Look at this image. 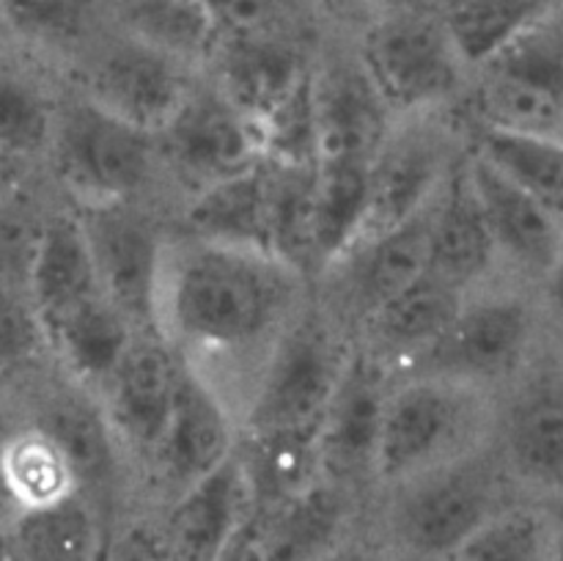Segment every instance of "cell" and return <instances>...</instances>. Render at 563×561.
Masks as SVG:
<instances>
[{
    "mask_svg": "<svg viewBox=\"0 0 563 561\" xmlns=\"http://www.w3.org/2000/svg\"><path fill=\"white\" fill-rule=\"evenodd\" d=\"M313 297V280L267 251L170 231L154 330L234 416L267 352Z\"/></svg>",
    "mask_w": 563,
    "mask_h": 561,
    "instance_id": "6da1fadb",
    "label": "cell"
},
{
    "mask_svg": "<svg viewBox=\"0 0 563 561\" xmlns=\"http://www.w3.org/2000/svg\"><path fill=\"white\" fill-rule=\"evenodd\" d=\"M495 396L434 374H396L383 407L377 487L394 490L484 449Z\"/></svg>",
    "mask_w": 563,
    "mask_h": 561,
    "instance_id": "7a4b0ae2",
    "label": "cell"
},
{
    "mask_svg": "<svg viewBox=\"0 0 563 561\" xmlns=\"http://www.w3.org/2000/svg\"><path fill=\"white\" fill-rule=\"evenodd\" d=\"M38 170L69 207L143 201L159 174L157 141L66 82L53 141Z\"/></svg>",
    "mask_w": 563,
    "mask_h": 561,
    "instance_id": "3957f363",
    "label": "cell"
},
{
    "mask_svg": "<svg viewBox=\"0 0 563 561\" xmlns=\"http://www.w3.org/2000/svg\"><path fill=\"white\" fill-rule=\"evenodd\" d=\"M352 350L355 336L311 297L258 366L236 413L240 435L317 432Z\"/></svg>",
    "mask_w": 563,
    "mask_h": 561,
    "instance_id": "277c9868",
    "label": "cell"
},
{
    "mask_svg": "<svg viewBox=\"0 0 563 561\" xmlns=\"http://www.w3.org/2000/svg\"><path fill=\"white\" fill-rule=\"evenodd\" d=\"M355 55L394 119L454 108L473 77L427 0L372 11Z\"/></svg>",
    "mask_w": 563,
    "mask_h": 561,
    "instance_id": "5b68a950",
    "label": "cell"
},
{
    "mask_svg": "<svg viewBox=\"0 0 563 561\" xmlns=\"http://www.w3.org/2000/svg\"><path fill=\"white\" fill-rule=\"evenodd\" d=\"M544 306L526 286L495 280L467 292L445 333L401 374H434L498 394L544 344Z\"/></svg>",
    "mask_w": 563,
    "mask_h": 561,
    "instance_id": "8992f818",
    "label": "cell"
},
{
    "mask_svg": "<svg viewBox=\"0 0 563 561\" xmlns=\"http://www.w3.org/2000/svg\"><path fill=\"white\" fill-rule=\"evenodd\" d=\"M385 493L390 498L388 522L396 542L416 559L449 561L520 490L500 465L493 443H487Z\"/></svg>",
    "mask_w": 563,
    "mask_h": 561,
    "instance_id": "52a82bcc",
    "label": "cell"
},
{
    "mask_svg": "<svg viewBox=\"0 0 563 561\" xmlns=\"http://www.w3.org/2000/svg\"><path fill=\"white\" fill-rule=\"evenodd\" d=\"M465 148L467 130L456 124L454 108L394 119L368 165L366 207L355 240L383 234L423 212Z\"/></svg>",
    "mask_w": 563,
    "mask_h": 561,
    "instance_id": "ba28073f",
    "label": "cell"
},
{
    "mask_svg": "<svg viewBox=\"0 0 563 561\" xmlns=\"http://www.w3.org/2000/svg\"><path fill=\"white\" fill-rule=\"evenodd\" d=\"M489 443L520 493L563 495V344L544 341L495 394Z\"/></svg>",
    "mask_w": 563,
    "mask_h": 561,
    "instance_id": "9c48e42d",
    "label": "cell"
},
{
    "mask_svg": "<svg viewBox=\"0 0 563 561\" xmlns=\"http://www.w3.org/2000/svg\"><path fill=\"white\" fill-rule=\"evenodd\" d=\"M71 58L75 80L66 82L75 91L152 135L168 124L201 75V69L135 42L108 22Z\"/></svg>",
    "mask_w": 563,
    "mask_h": 561,
    "instance_id": "30bf717a",
    "label": "cell"
},
{
    "mask_svg": "<svg viewBox=\"0 0 563 561\" xmlns=\"http://www.w3.org/2000/svg\"><path fill=\"white\" fill-rule=\"evenodd\" d=\"M154 141L159 168H168L187 196L262 160L258 127L203 72Z\"/></svg>",
    "mask_w": 563,
    "mask_h": 561,
    "instance_id": "8fae6325",
    "label": "cell"
},
{
    "mask_svg": "<svg viewBox=\"0 0 563 561\" xmlns=\"http://www.w3.org/2000/svg\"><path fill=\"white\" fill-rule=\"evenodd\" d=\"M432 209L434 201L396 229L355 240L313 278V297L352 336L429 267Z\"/></svg>",
    "mask_w": 563,
    "mask_h": 561,
    "instance_id": "7c38bea8",
    "label": "cell"
},
{
    "mask_svg": "<svg viewBox=\"0 0 563 561\" xmlns=\"http://www.w3.org/2000/svg\"><path fill=\"white\" fill-rule=\"evenodd\" d=\"M108 300L135 330H154V295L170 231L143 201L71 207Z\"/></svg>",
    "mask_w": 563,
    "mask_h": 561,
    "instance_id": "4fadbf2b",
    "label": "cell"
},
{
    "mask_svg": "<svg viewBox=\"0 0 563 561\" xmlns=\"http://www.w3.org/2000/svg\"><path fill=\"white\" fill-rule=\"evenodd\" d=\"M394 372L355 341L350 363L317 429L319 479L341 493L377 487V446L383 407Z\"/></svg>",
    "mask_w": 563,
    "mask_h": 561,
    "instance_id": "5bb4252c",
    "label": "cell"
},
{
    "mask_svg": "<svg viewBox=\"0 0 563 561\" xmlns=\"http://www.w3.org/2000/svg\"><path fill=\"white\" fill-rule=\"evenodd\" d=\"M236 440H240V424L229 402L207 380L181 363L168 424L141 476L163 504H170L176 495L231 460Z\"/></svg>",
    "mask_w": 563,
    "mask_h": 561,
    "instance_id": "9a60e30c",
    "label": "cell"
},
{
    "mask_svg": "<svg viewBox=\"0 0 563 561\" xmlns=\"http://www.w3.org/2000/svg\"><path fill=\"white\" fill-rule=\"evenodd\" d=\"M179 374L181 358L170 350L168 341L157 330H141L97 391L130 471H143L159 443L174 407Z\"/></svg>",
    "mask_w": 563,
    "mask_h": 561,
    "instance_id": "2e32d148",
    "label": "cell"
},
{
    "mask_svg": "<svg viewBox=\"0 0 563 561\" xmlns=\"http://www.w3.org/2000/svg\"><path fill=\"white\" fill-rule=\"evenodd\" d=\"M313 97L319 124L317 168L368 170L394 116L368 80L355 50L350 55L313 58Z\"/></svg>",
    "mask_w": 563,
    "mask_h": 561,
    "instance_id": "e0dca14e",
    "label": "cell"
},
{
    "mask_svg": "<svg viewBox=\"0 0 563 561\" xmlns=\"http://www.w3.org/2000/svg\"><path fill=\"white\" fill-rule=\"evenodd\" d=\"M311 66V55L275 22L220 33L203 75L258 127L300 86Z\"/></svg>",
    "mask_w": 563,
    "mask_h": 561,
    "instance_id": "ac0fdd59",
    "label": "cell"
},
{
    "mask_svg": "<svg viewBox=\"0 0 563 561\" xmlns=\"http://www.w3.org/2000/svg\"><path fill=\"white\" fill-rule=\"evenodd\" d=\"M465 168L487 218L500 270L544 284L563 258L561 215L506 179L498 168L465 148Z\"/></svg>",
    "mask_w": 563,
    "mask_h": 561,
    "instance_id": "d6986e66",
    "label": "cell"
},
{
    "mask_svg": "<svg viewBox=\"0 0 563 561\" xmlns=\"http://www.w3.org/2000/svg\"><path fill=\"white\" fill-rule=\"evenodd\" d=\"M64 88L58 61L0 36V148L16 163L42 168Z\"/></svg>",
    "mask_w": 563,
    "mask_h": 561,
    "instance_id": "ffe728a7",
    "label": "cell"
},
{
    "mask_svg": "<svg viewBox=\"0 0 563 561\" xmlns=\"http://www.w3.org/2000/svg\"><path fill=\"white\" fill-rule=\"evenodd\" d=\"M465 297V289L427 267L361 324L355 341L383 361L396 377L445 333Z\"/></svg>",
    "mask_w": 563,
    "mask_h": 561,
    "instance_id": "44dd1931",
    "label": "cell"
},
{
    "mask_svg": "<svg viewBox=\"0 0 563 561\" xmlns=\"http://www.w3.org/2000/svg\"><path fill=\"white\" fill-rule=\"evenodd\" d=\"M429 270L460 289L473 292L498 275L500 262L465 168V152L440 187L429 229Z\"/></svg>",
    "mask_w": 563,
    "mask_h": 561,
    "instance_id": "7402d4cb",
    "label": "cell"
},
{
    "mask_svg": "<svg viewBox=\"0 0 563 561\" xmlns=\"http://www.w3.org/2000/svg\"><path fill=\"white\" fill-rule=\"evenodd\" d=\"M247 512L251 495L234 451L218 471L165 504L159 534L170 561H218Z\"/></svg>",
    "mask_w": 563,
    "mask_h": 561,
    "instance_id": "603a6c76",
    "label": "cell"
},
{
    "mask_svg": "<svg viewBox=\"0 0 563 561\" xmlns=\"http://www.w3.org/2000/svg\"><path fill=\"white\" fill-rule=\"evenodd\" d=\"M53 366L71 383L97 394L141 330L108 300L104 292L75 302L42 322Z\"/></svg>",
    "mask_w": 563,
    "mask_h": 561,
    "instance_id": "cb8c5ba5",
    "label": "cell"
},
{
    "mask_svg": "<svg viewBox=\"0 0 563 561\" xmlns=\"http://www.w3.org/2000/svg\"><path fill=\"white\" fill-rule=\"evenodd\" d=\"M181 234L269 253V170L264 160L242 174L190 193Z\"/></svg>",
    "mask_w": 563,
    "mask_h": 561,
    "instance_id": "d4e9b609",
    "label": "cell"
},
{
    "mask_svg": "<svg viewBox=\"0 0 563 561\" xmlns=\"http://www.w3.org/2000/svg\"><path fill=\"white\" fill-rule=\"evenodd\" d=\"M102 14L115 31L201 72L223 33L207 0H102Z\"/></svg>",
    "mask_w": 563,
    "mask_h": 561,
    "instance_id": "484cf974",
    "label": "cell"
},
{
    "mask_svg": "<svg viewBox=\"0 0 563 561\" xmlns=\"http://www.w3.org/2000/svg\"><path fill=\"white\" fill-rule=\"evenodd\" d=\"M0 482L16 515L47 509L82 493L60 446L36 424L9 418L0 440Z\"/></svg>",
    "mask_w": 563,
    "mask_h": 561,
    "instance_id": "4316f807",
    "label": "cell"
},
{
    "mask_svg": "<svg viewBox=\"0 0 563 561\" xmlns=\"http://www.w3.org/2000/svg\"><path fill=\"white\" fill-rule=\"evenodd\" d=\"M99 292L102 286L93 270L80 220L69 204L60 201L49 218L47 234H44L31 284H27V300L42 324Z\"/></svg>",
    "mask_w": 563,
    "mask_h": 561,
    "instance_id": "83f0119b",
    "label": "cell"
},
{
    "mask_svg": "<svg viewBox=\"0 0 563 561\" xmlns=\"http://www.w3.org/2000/svg\"><path fill=\"white\" fill-rule=\"evenodd\" d=\"M236 460L253 509H284L322 482L317 432L240 435Z\"/></svg>",
    "mask_w": 563,
    "mask_h": 561,
    "instance_id": "f1b7e54d",
    "label": "cell"
},
{
    "mask_svg": "<svg viewBox=\"0 0 563 561\" xmlns=\"http://www.w3.org/2000/svg\"><path fill=\"white\" fill-rule=\"evenodd\" d=\"M14 561H97L104 531L99 509L82 493L22 512L5 531Z\"/></svg>",
    "mask_w": 563,
    "mask_h": 561,
    "instance_id": "f546056e",
    "label": "cell"
},
{
    "mask_svg": "<svg viewBox=\"0 0 563 561\" xmlns=\"http://www.w3.org/2000/svg\"><path fill=\"white\" fill-rule=\"evenodd\" d=\"M102 25V0H0V36L60 66Z\"/></svg>",
    "mask_w": 563,
    "mask_h": 561,
    "instance_id": "4dcf8cb0",
    "label": "cell"
},
{
    "mask_svg": "<svg viewBox=\"0 0 563 561\" xmlns=\"http://www.w3.org/2000/svg\"><path fill=\"white\" fill-rule=\"evenodd\" d=\"M58 204L60 198L42 170H31L0 193V284L27 297V284Z\"/></svg>",
    "mask_w": 563,
    "mask_h": 561,
    "instance_id": "1f68e13d",
    "label": "cell"
},
{
    "mask_svg": "<svg viewBox=\"0 0 563 561\" xmlns=\"http://www.w3.org/2000/svg\"><path fill=\"white\" fill-rule=\"evenodd\" d=\"M434 9L460 58L476 72L509 47L550 6L548 0H438Z\"/></svg>",
    "mask_w": 563,
    "mask_h": 561,
    "instance_id": "d6a6232c",
    "label": "cell"
},
{
    "mask_svg": "<svg viewBox=\"0 0 563 561\" xmlns=\"http://www.w3.org/2000/svg\"><path fill=\"white\" fill-rule=\"evenodd\" d=\"M467 148L555 215H563V141L471 124Z\"/></svg>",
    "mask_w": 563,
    "mask_h": 561,
    "instance_id": "836d02e7",
    "label": "cell"
},
{
    "mask_svg": "<svg viewBox=\"0 0 563 561\" xmlns=\"http://www.w3.org/2000/svg\"><path fill=\"white\" fill-rule=\"evenodd\" d=\"M449 561H561V522L544 506L511 501Z\"/></svg>",
    "mask_w": 563,
    "mask_h": 561,
    "instance_id": "e575fe53",
    "label": "cell"
},
{
    "mask_svg": "<svg viewBox=\"0 0 563 561\" xmlns=\"http://www.w3.org/2000/svg\"><path fill=\"white\" fill-rule=\"evenodd\" d=\"M53 369L44 330L31 300L0 284V407L11 405L31 383Z\"/></svg>",
    "mask_w": 563,
    "mask_h": 561,
    "instance_id": "d590c367",
    "label": "cell"
},
{
    "mask_svg": "<svg viewBox=\"0 0 563 561\" xmlns=\"http://www.w3.org/2000/svg\"><path fill=\"white\" fill-rule=\"evenodd\" d=\"M262 160L278 165H302L317 168L319 124L317 97H313V66L300 86L258 124Z\"/></svg>",
    "mask_w": 563,
    "mask_h": 561,
    "instance_id": "8d00e7d4",
    "label": "cell"
},
{
    "mask_svg": "<svg viewBox=\"0 0 563 561\" xmlns=\"http://www.w3.org/2000/svg\"><path fill=\"white\" fill-rule=\"evenodd\" d=\"M97 561H170V556L165 550L159 522L130 520L104 534Z\"/></svg>",
    "mask_w": 563,
    "mask_h": 561,
    "instance_id": "74e56055",
    "label": "cell"
},
{
    "mask_svg": "<svg viewBox=\"0 0 563 561\" xmlns=\"http://www.w3.org/2000/svg\"><path fill=\"white\" fill-rule=\"evenodd\" d=\"M317 561H390L383 548L366 539H346L341 537L333 548L324 550Z\"/></svg>",
    "mask_w": 563,
    "mask_h": 561,
    "instance_id": "f35d334b",
    "label": "cell"
},
{
    "mask_svg": "<svg viewBox=\"0 0 563 561\" xmlns=\"http://www.w3.org/2000/svg\"><path fill=\"white\" fill-rule=\"evenodd\" d=\"M542 306L548 322L559 330V339L563 344V258L555 264L553 273L542 284Z\"/></svg>",
    "mask_w": 563,
    "mask_h": 561,
    "instance_id": "ab89813d",
    "label": "cell"
},
{
    "mask_svg": "<svg viewBox=\"0 0 563 561\" xmlns=\"http://www.w3.org/2000/svg\"><path fill=\"white\" fill-rule=\"evenodd\" d=\"M31 170H36V168H27V165L16 163L14 157H9V154H5L3 148H0V193L9 190V187L14 185V182H20L22 176H27V174H31Z\"/></svg>",
    "mask_w": 563,
    "mask_h": 561,
    "instance_id": "60d3db41",
    "label": "cell"
},
{
    "mask_svg": "<svg viewBox=\"0 0 563 561\" xmlns=\"http://www.w3.org/2000/svg\"><path fill=\"white\" fill-rule=\"evenodd\" d=\"M401 3H412V0H366V6H372V11H383V9H390V6H401Z\"/></svg>",
    "mask_w": 563,
    "mask_h": 561,
    "instance_id": "b9f144b4",
    "label": "cell"
},
{
    "mask_svg": "<svg viewBox=\"0 0 563 561\" xmlns=\"http://www.w3.org/2000/svg\"><path fill=\"white\" fill-rule=\"evenodd\" d=\"M561 226H563V215H561Z\"/></svg>",
    "mask_w": 563,
    "mask_h": 561,
    "instance_id": "7bdbcfd3",
    "label": "cell"
}]
</instances>
